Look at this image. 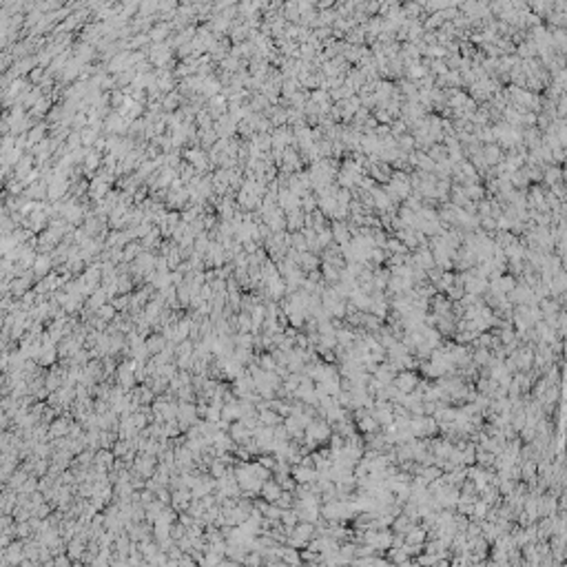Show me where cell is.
Listing matches in <instances>:
<instances>
[{
    "instance_id": "cell-9",
    "label": "cell",
    "mask_w": 567,
    "mask_h": 567,
    "mask_svg": "<svg viewBox=\"0 0 567 567\" xmlns=\"http://www.w3.org/2000/svg\"><path fill=\"white\" fill-rule=\"evenodd\" d=\"M142 253V246L138 242H129L122 250V262H131V260H138V255Z\"/></svg>"
},
{
    "instance_id": "cell-17",
    "label": "cell",
    "mask_w": 567,
    "mask_h": 567,
    "mask_svg": "<svg viewBox=\"0 0 567 567\" xmlns=\"http://www.w3.org/2000/svg\"><path fill=\"white\" fill-rule=\"evenodd\" d=\"M0 324H2V315H0Z\"/></svg>"
},
{
    "instance_id": "cell-13",
    "label": "cell",
    "mask_w": 567,
    "mask_h": 567,
    "mask_svg": "<svg viewBox=\"0 0 567 567\" xmlns=\"http://www.w3.org/2000/svg\"><path fill=\"white\" fill-rule=\"evenodd\" d=\"M146 348H149L151 352H158V355H160V350L164 348V339H162V337H158V335L151 337L149 342H146Z\"/></svg>"
},
{
    "instance_id": "cell-1",
    "label": "cell",
    "mask_w": 567,
    "mask_h": 567,
    "mask_svg": "<svg viewBox=\"0 0 567 567\" xmlns=\"http://www.w3.org/2000/svg\"><path fill=\"white\" fill-rule=\"evenodd\" d=\"M306 437L308 443H317V441H326L330 437V428H328V421H310L306 425Z\"/></svg>"
},
{
    "instance_id": "cell-4",
    "label": "cell",
    "mask_w": 567,
    "mask_h": 567,
    "mask_svg": "<svg viewBox=\"0 0 567 567\" xmlns=\"http://www.w3.org/2000/svg\"><path fill=\"white\" fill-rule=\"evenodd\" d=\"M168 58H171V47H168V44L160 42V44H153V47H151V53H149L151 64L164 67V64L168 62Z\"/></svg>"
},
{
    "instance_id": "cell-15",
    "label": "cell",
    "mask_w": 567,
    "mask_h": 567,
    "mask_svg": "<svg viewBox=\"0 0 567 567\" xmlns=\"http://www.w3.org/2000/svg\"><path fill=\"white\" fill-rule=\"evenodd\" d=\"M98 313H100V317H104L106 322H109V319L113 317V315H116V308H113V306H102L100 310H98Z\"/></svg>"
},
{
    "instance_id": "cell-5",
    "label": "cell",
    "mask_w": 567,
    "mask_h": 567,
    "mask_svg": "<svg viewBox=\"0 0 567 567\" xmlns=\"http://www.w3.org/2000/svg\"><path fill=\"white\" fill-rule=\"evenodd\" d=\"M304 215H306V213H304L302 208H295V211L286 213V231H290V233L302 231V228H304Z\"/></svg>"
},
{
    "instance_id": "cell-6",
    "label": "cell",
    "mask_w": 567,
    "mask_h": 567,
    "mask_svg": "<svg viewBox=\"0 0 567 567\" xmlns=\"http://www.w3.org/2000/svg\"><path fill=\"white\" fill-rule=\"evenodd\" d=\"M463 191H466V197L470 200V202H481V200H486V186H483L481 182L463 184Z\"/></svg>"
},
{
    "instance_id": "cell-3",
    "label": "cell",
    "mask_w": 567,
    "mask_h": 567,
    "mask_svg": "<svg viewBox=\"0 0 567 567\" xmlns=\"http://www.w3.org/2000/svg\"><path fill=\"white\" fill-rule=\"evenodd\" d=\"M481 153H483V160H486L487 168H494L496 164L503 162V149L499 144H483L481 146Z\"/></svg>"
},
{
    "instance_id": "cell-10",
    "label": "cell",
    "mask_w": 567,
    "mask_h": 567,
    "mask_svg": "<svg viewBox=\"0 0 567 567\" xmlns=\"http://www.w3.org/2000/svg\"><path fill=\"white\" fill-rule=\"evenodd\" d=\"M87 162H84V168H87V173H91V171H96L98 166H100V153L98 151H89L87 153Z\"/></svg>"
},
{
    "instance_id": "cell-7",
    "label": "cell",
    "mask_w": 567,
    "mask_h": 567,
    "mask_svg": "<svg viewBox=\"0 0 567 567\" xmlns=\"http://www.w3.org/2000/svg\"><path fill=\"white\" fill-rule=\"evenodd\" d=\"M315 479H317V472L310 470L308 466H299L297 470H295V481H297V483H302V486H308V483H313Z\"/></svg>"
},
{
    "instance_id": "cell-14",
    "label": "cell",
    "mask_w": 567,
    "mask_h": 567,
    "mask_svg": "<svg viewBox=\"0 0 567 567\" xmlns=\"http://www.w3.org/2000/svg\"><path fill=\"white\" fill-rule=\"evenodd\" d=\"M69 428H67V423L64 421H56L53 423V428H51V434H67Z\"/></svg>"
},
{
    "instance_id": "cell-2",
    "label": "cell",
    "mask_w": 567,
    "mask_h": 567,
    "mask_svg": "<svg viewBox=\"0 0 567 567\" xmlns=\"http://www.w3.org/2000/svg\"><path fill=\"white\" fill-rule=\"evenodd\" d=\"M392 381H394V388L399 390V392H404V394L414 392V390H417V385H419L417 375H412V372H408V370L399 372V375L394 377Z\"/></svg>"
},
{
    "instance_id": "cell-16",
    "label": "cell",
    "mask_w": 567,
    "mask_h": 567,
    "mask_svg": "<svg viewBox=\"0 0 567 567\" xmlns=\"http://www.w3.org/2000/svg\"><path fill=\"white\" fill-rule=\"evenodd\" d=\"M111 306L116 308V310H120V308H126V306H129V297H118L116 302L111 304Z\"/></svg>"
},
{
    "instance_id": "cell-11",
    "label": "cell",
    "mask_w": 567,
    "mask_h": 567,
    "mask_svg": "<svg viewBox=\"0 0 567 567\" xmlns=\"http://www.w3.org/2000/svg\"><path fill=\"white\" fill-rule=\"evenodd\" d=\"M49 266H51V257L42 255V257H38V260L34 262V273L36 275H44L49 270Z\"/></svg>"
},
{
    "instance_id": "cell-12",
    "label": "cell",
    "mask_w": 567,
    "mask_h": 567,
    "mask_svg": "<svg viewBox=\"0 0 567 567\" xmlns=\"http://www.w3.org/2000/svg\"><path fill=\"white\" fill-rule=\"evenodd\" d=\"M178 102H180L178 93H168V96L162 98V106H164V109H168V111H173L175 106H178Z\"/></svg>"
},
{
    "instance_id": "cell-8",
    "label": "cell",
    "mask_w": 567,
    "mask_h": 567,
    "mask_svg": "<svg viewBox=\"0 0 567 567\" xmlns=\"http://www.w3.org/2000/svg\"><path fill=\"white\" fill-rule=\"evenodd\" d=\"M262 492H264L266 499H268V501H275V503H277V499L284 494V492H282V486H279V483H275V481H266L264 486H262Z\"/></svg>"
}]
</instances>
